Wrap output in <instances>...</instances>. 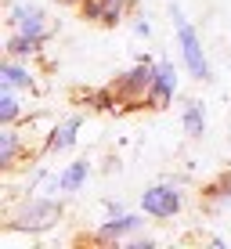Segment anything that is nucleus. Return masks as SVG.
Masks as SVG:
<instances>
[{"mask_svg":"<svg viewBox=\"0 0 231 249\" xmlns=\"http://www.w3.org/2000/svg\"><path fill=\"white\" fill-rule=\"evenodd\" d=\"M4 83L7 87H22V83H29V76H25L22 69H15V65H4Z\"/></svg>","mask_w":231,"mask_h":249,"instance_id":"f8f14e48","label":"nucleus"},{"mask_svg":"<svg viewBox=\"0 0 231 249\" xmlns=\"http://www.w3.org/2000/svg\"><path fill=\"white\" fill-rule=\"evenodd\" d=\"M58 220V206L54 202H33L22 210L18 217V228H51Z\"/></svg>","mask_w":231,"mask_h":249,"instance_id":"7ed1b4c3","label":"nucleus"},{"mask_svg":"<svg viewBox=\"0 0 231 249\" xmlns=\"http://www.w3.org/2000/svg\"><path fill=\"white\" fill-rule=\"evenodd\" d=\"M184 130L188 134H192V137H199L202 134V112H199V108H188V112H184Z\"/></svg>","mask_w":231,"mask_h":249,"instance_id":"9d476101","label":"nucleus"},{"mask_svg":"<svg viewBox=\"0 0 231 249\" xmlns=\"http://www.w3.org/2000/svg\"><path fill=\"white\" fill-rule=\"evenodd\" d=\"M11 22L18 25L25 36H40V11H36V7H29V11H25V7H18Z\"/></svg>","mask_w":231,"mask_h":249,"instance_id":"423d86ee","label":"nucleus"},{"mask_svg":"<svg viewBox=\"0 0 231 249\" xmlns=\"http://www.w3.org/2000/svg\"><path fill=\"white\" fill-rule=\"evenodd\" d=\"M0 105H4V108H0V119H4V123H11V119H15V112H18L15 98H11V94H4V98H0Z\"/></svg>","mask_w":231,"mask_h":249,"instance_id":"ddd939ff","label":"nucleus"},{"mask_svg":"<svg viewBox=\"0 0 231 249\" xmlns=\"http://www.w3.org/2000/svg\"><path fill=\"white\" fill-rule=\"evenodd\" d=\"M141 206L152 217H174V213L181 210V195H177L174 188H148V192L141 195Z\"/></svg>","mask_w":231,"mask_h":249,"instance_id":"f257e3e1","label":"nucleus"},{"mask_svg":"<svg viewBox=\"0 0 231 249\" xmlns=\"http://www.w3.org/2000/svg\"><path fill=\"white\" fill-rule=\"evenodd\" d=\"M87 177V162H76V166L65 170V177H62V188L65 192H72V188H80V181Z\"/></svg>","mask_w":231,"mask_h":249,"instance_id":"1a4fd4ad","label":"nucleus"},{"mask_svg":"<svg viewBox=\"0 0 231 249\" xmlns=\"http://www.w3.org/2000/svg\"><path fill=\"white\" fill-rule=\"evenodd\" d=\"M15 156V134H4V144H0V162H11Z\"/></svg>","mask_w":231,"mask_h":249,"instance_id":"4468645a","label":"nucleus"},{"mask_svg":"<svg viewBox=\"0 0 231 249\" xmlns=\"http://www.w3.org/2000/svg\"><path fill=\"white\" fill-rule=\"evenodd\" d=\"M119 11H123V0H87L83 4V15L87 18H101V22H116Z\"/></svg>","mask_w":231,"mask_h":249,"instance_id":"39448f33","label":"nucleus"},{"mask_svg":"<svg viewBox=\"0 0 231 249\" xmlns=\"http://www.w3.org/2000/svg\"><path fill=\"white\" fill-rule=\"evenodd\" d=\"M152 80H156V72H152V65L144 62V65H138L130 72V80H126V83H130V90H141V87H148Z\"/></svg>","mask_w":231,"mask_h":249,"instance_id":"6e6552de","label":"nucleus"},{"mask_svg":"<svg viewBox=\"0 0 231 249\" xmlns=\"http://www.w3.org/2000/svg\"><path fill=\"white\" fill-rule=\"evenodd\" d=\"M76 130H80V119H69V123H65L62 126V130H58L54 137H51V148H69V144H72V137H76Z\"/></svg>","mask_w":231,"mask_h":249,"instance_id":"0eeeda50","label":"nucleus"},{"mask_svg":"<svg viewBox=\"0 0 231 249\" xmlns=\"http://www.w3.org/2000/svg\"><path fill=\"white\" fill-rule=\"evenodd\" d=\"M138 224H141V220H134V217H123V220H116V224H108L105 231H101V235H105V238H112V235H123V231H134Z\"/></svg>","mask_w":231,"mask_h":249,"instance_id":"9b49d317","label":"nucleus"},{"mask_svg":"<svg viewBox=\"0 0 231 249\" xmlns=\"http://www.w3.org/2000/svg\"><path fill=\"white\" fill-rule=\"evenodd\" d=\"M170 90H174V65L156 69V87H152V108H166Z\"/></svg>","mask_w":231,"mask_h":249,"instance_id":"20e7f679","label":"nucleus"},{"mask_svg":"<svg viewBox=\"0 0 231 249\" xmlns=\"http://www.w3.org/2000/svg\"><path fill=\"white\" fill-rule=\"evenodd\" d=\"M181 51H184V62H188V69H192V76L206 80L210 65H206V58H202L199 36H195V29H192V25H184V22H181Z\"/></svg>","mask_w":231,"mask_h":249,"instance_id":"f03ea898","label":"nucleus"}]
</instances>
